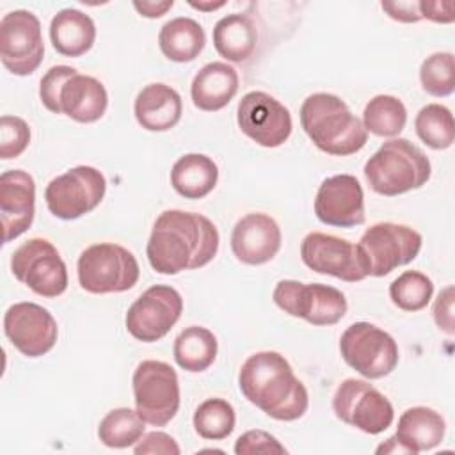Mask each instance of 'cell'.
Here are the masks:
<instances>
[{
  "label": "cell",
  "instance_id": "7",
  "mask_svg": "<svg viewBox=\"0 0 455 455\" xmlns=\"http://www.w3.org/2000/svg\"><path fill=\"white\" fill-rule=\"evenodd\" d=\"M421 243V235L411 226L377 222L363 233L357 249L366 274L384 277L396 267L411 263L419 254Z\"/></svg>",
  "mask_w": 455,
  "mask_h": 455
},
{
  "label": "cell",
  "instance_id": "4",
  "mask_svg": "<svg viewBox=\"0 0 455 455\" xmlns=\"http://www.w3.org/2000/svg\"><path fill=\"white\" fill-rule=\"evenodd\" d=\"M370 188L380 196L395 197L421 188L432 174L428 156L407 139L384 142L364 164Z\"/></svg>",
  "mask_w": 455,
  "mask_h": 455
},
{
  "label": "cell",
  "instance_id": "18",
  "mask_svg": "<svg viewBox=\"0 0 455 455\" xmlns=\"http://www.w3.org/2000/svg\"><path fill=\"white\" fill-rule=\"evenodd\" d=\"M315 215L322 224L354 228L364 222V194L359 180L352 174L325 178L315 197Z\"/></svg>",
  "mask_w": 455,
  "mask_h": 455
},
{
  "label": "cell",
  "instance_id": "19",
  "mask_svg": "<svg viewBox=\"0 0 455 455\" xmlns=\"http://www.w3.org/2000/svg\"><path fill=\"white\" fill-rule=\"evenodd\" d=\"M36 181L23 169H11L0 174V217L4 243L23 235L34 222Z\"/></svg>",
  "mask_w": 455,
  "mask_h": 455
},
{
  "label": "cell",
  "instance_id": "42",
  "mask_svg": "<svg viewBox=\"0 0 455 455\" xmlns=\"http://www.w3.org/2000/svg\"><path fill=\"white\" fill-rule=\"evenodd\" d=\"M421 18L435 23H451L455 20L453 2H419Z\"/></svg>",
  "mask_w": 455,
  "mask_h": 455
},
{
  "label": "cell",
  "instance_id": "30",
  "mask_svg": "<svg viewBox=\"0 0 455 455\" xmlns=\"http://www.w3.org/2000/svg\"><path fill=\"white\" fill-rule=\"evenodd\" d=\"M407 108L396 96L377 94L363 112V126L377 137H396L405 128Z\"/></svg>",
  "mask_w": 455,
  "mask_h": 455
},
{
  "label": "cell",
  "instance_id": "9",
  "mask_svg": "<svg viewBox=\"0 0 455 455\" xmlns=\"http://www.w3.org/2000/svg\"><path fill=\"white\" fill-rule=\"evenodd\" d=\"M339 352L350 368L370 380L389 375L400 359L395 338L370 322L348 325L339 338Z\"/></svg>",
  "mask_w": 455,
  "mask_h": 455
},
{
  "label": "cell",
  "instance_id": "31",
  "mask_svg": "<svg viewBox=\"0 0 455 455\" xmlns=\"http://www.w3.org/2000/svg\"><path fill=\"white\" fill-rule=\"evenodd\" d=\"M146 421L130 407H117L105 414L98 427L100 441L108 448H128L144 435Z\"/></svg>",
  "mask_w": 455,
  "mask_h": 455
},
{
  "label": "cell",
  "instance_id": "1",
  "mask_svg": "<svg viewBox=\"0 0 455 455\" xmlns=\"http://www.w3.org/2000/svg\"><path fill=\"white\" fill-rule=\"evenodd\" d=\"M215 224L196 212L165 210L151 229L146 256L151 268L164 275L196 270L208 265L219 251Z\"/></svg>",
  "mask_w": 455,
  "mask_h": 455
},
{
  "label": "cell",
  "instance_id": "37",
  "mask_svg": "<svg viewBox=\"0 0 455 455\" xmlns=\"http://www.w3.org/2000/svg\"><path fill=\"white\" fill-rule=\"evenodd\" d=\"M75 73H78L71 66H52L39 82V98L41 103L53 114H62L60 110V91L66 80H69Z\"/></svg>",
  "mask_w": 455,
  "mask_h": 455
},
{
  "label": "cell",
  "instance_id": "36",
  "mask_svg": "<svg viewBox=\"0 0 455 455\" xmlns=\"http://www.w3.org/2000/svg\"><path fill=\"white\" fill-rule=\"evenodd\" d=\"M30 142V126L18 116L0 117V158H18Z\"/></svg>",
  "mask_w": 455,
  "mask_h": 455
},
{
  "label": "cell",
  "instance_id": "27",
  "mask_svg": "<svg viewBox=\"0 0 455 455\" xmlns=\"http://www.w3.org/2000/svg\"><path fill=\"white\" fill-rule=\"evenodd\" d=\"M258 43V30L251 16L231 12L220 18L213 27V46L220 57L229 62L247 60Z\"/></svg>",
  "mask_w": 455,
  "mask_h": 455
},
{
  "label": "cell",
  "instance_id": "34",
  "mask_svg": "<svg viewBox=\"0 0 455 455\" xmlns=\"http://www.w3.org/2000/svg\"><path fill=\"white\" fill-rule=\"evenodd\" d=\"M432 295V279L418 270H405L389 284V299L402 311H421L427 307Z\"/></svg>",
  "mask_w": 455,
  "mask_h": 455
},
{
  "label": "cell",
  "instance_id": "8",
  "mask_svg": "<svg viewBox=\"0 0 455 455\" xmlns=\"http://www.w3.org/2000/svg\"><path fill=\"white\" fill-rule=\"evenodd\" d=\"M272 299L284 313L318 327L338 323L348 309L343 291L323 283L283 279L275 284Z\"/></svg>",
  "mask_w": 455,
  "mask_h": 455
},
{
  "label": "cell",
  "instance_id": "32",
  "mask_svg": "<svg viewBox=\"0 0 455 455\" xmlns=\"http://www.w3.org/2000/svg\"><path fill=\"white\" fill-rule=\"evenodd\" d=\"M414 128L423 144L432 149H448L455 140L453 114L441 103H428L419 108Z\"/></svg>",
  "mask_w": 455,
  "mask_h": 455
},
{
  "label": "cell",
  "instance_id": "6",
  "mask_svg": "<svg viewBox=\"0 0 455 455\" xmlns=\"http://www.w3.org/2000/svg\"><path fill=\"white\" fill-rule=\"evenodd\" d=\"M135 411L153 427H165L180 409V380L176 370L156 359L137 364L133 377Z\"/></svg>",
  "mask_w": 455,
  "mask_h": 455
},
{
  "label": "cell",
  "instance_id": "21",
  "mask_svg": "<svg viewBox=\"0 0 455 455\" xmlns=\"http://www.w3.org/2000/svg\"><path fill=\"white\" fill-rule=\"evenodd\" d=\"M133 114L144 130L167 132L174 128L181 119V96L167 84H149L139 91L133 103Z\"/></svg>",
  "mask_w": 455,
  "mask_h": 455
},
{
  "label": "cell",
  "instance_id": "26",
  "mask_svg": "<svg viewBox=\"0 0 455 455\" xmlns=\"http://www.w3.org/2000/svg\"><path fill=\"white\" fill-rule=\"evenodd\" d=\"M219 167L203 153L180 156L171 169V185L185 199H203L217 185Z\"/></svg>",
  "mask_w": 455,
  "mask_h": 455
},
{
  "label": "cell",
  "instance_id": "11",
  "mask_svg": "<svg viewBox=\"0 0 455 455\" xmlns=\"http://www.w3.org/2000/svg\"><path fill=\"white\" fill-rule=\"evenodd\" d=\"M11 272L20 283L46 299H55L68 288L66 263L46 238L23 242L11 256Z\"/></svg>",
  "mask_w": 455,
  "mask_h": 455
},
{
  "label": "cell",
  "instance_id": "14",
  "mask_svg": "<svg viewBox=\"0 0 455 455\" xmlns=\"http://www.w3.org/2000/svg\"><path fill=\"white\" fill-rule=\"evenodd\" d=\"M181 311L183 299L180 291L169 284H155L128 307L124 325L137 341L153 343L176 325Z\"/></svg>",
  "mask_w": 455,
  "mask_h": 455
},
{
  "label": "cell",
  "instance_id": "29",
  "mask_svg": "<svg viewBox=\"0 0 455 455\" xmlns=\"http://www.w3.org/2000/svg\"><path fill=\"white\" fill-rule=\"evenodd\" d=\"M217 338L215 334L201 325H190L183 329L172 345L174 361L180 368L190 373H201L208 370L217 357Z\"/></svg>",
  "mask_w": 455,
  "mask_h": 455
},
{
  "label": "cell",
  "instance_id": "20",
  "mask_svg": "<svg viewBox=\"0 0 455 455\" xmlns=\"http://www.w3.org/2000/svg\"><path fill=\"white\" fill-rule=\"evenodd\" d=\"M281 228L267 213H247L231 231V251L245 265H263L281 249Z\"/></svg>",
  "mask_w": 455,
  "mask_h": 455
},
{
  "label": "cell",
  "instance_id": "28",
  "mask_svg": "<svg viewBox=\"0 0 455 455\" xmlns=\"http://www.w3.org/2000/svg\"><path fill=\"white\" fill-rule=\"evenodd\" d=\"M206 44L204 28L192 18L169 20L158 32V46L172 62H192Z\"/></svg>",
  "mask_w": 455,
  "mask_h": 455
},
{
  "label": "cell",
  "instance_id": "38",
  "mask_svg": "<svg viewBox=\"0 0 455 455\" xmlns=\"http://www.w3.org/2000/svg\"><path fill=\"white\" fill-rule=\"evenodd\" d=\"M235 453L236 455H254V453H265V455H283L286 453V448L274 437L272 434L254 428L243 432L236 443H235Z\"/></svg>",
  "mask_w": 455,
  "mask_h": 455
},
{
  "label": "cell",
  "instance_id": "2",
  "mask_svg": "<svg viewBox=\"0 0 455 455\" xmlns=\"http://www.w3.org/2000/svg\"><path fill=\"white\" fill-rule=\"evenodd\" d=\"M242 395L277 421H295L309 407V395L284 355L261 350L249 355L238 371Z\"/></svg>",
  "mask_w": 455,
  "mask_h": 455
},
{
  "label": "cell",
  "instance_id": "39",
  "mask_svg": "<svg viewBox=\"0 0 455 455\" xmlns=\"http://www.w3.org/2000/svg\"><path fill=\"white\" fill-rule=\"evenodd\" d=\"M133 451L137 455H180L181 450L174 441V437H171L165 432L155 430L140 437Z\"/></svg>",
  "mask_w": 455,
  "mask_h": 455
},
{
  "label": "cell",
  "instance_id": "33",
  "mask_svg": "<svg viewBox=\"0 0 455 455\" xmlns=\"http://www.w3.org/2000/svg\"><path fill=\"white\" fill-rule=\"evenodd\" d=\"M194 430L208 441L226 439L236 423L233 405L224 398H206L201 402L192 418Z\"/></svg>",
  "mask_w": 455,
  "mask_h": 455
},
{
  "label": "cell",
  "instance_id": "13",
  "mask_svg": "<svg viewBox=\"0 0 455 455\" xmlns=\"http://www.w3.org/2000/svg\"><path fill=\"white\" fill-rule=\"evenodd\" d=\"M44 44L41 21L25 9H16L0 20V59L4 68L16 75H32L43 62Z\"/></svg>",
  "mask_w": 455,
  "mask_h": 455
},
{
  "label": "cell",
  "instance_id": "5",
  "mask_svg": "<svg viewBox=\"0 0 455 455\" xmlns=\"http://www.w3.org/2000/svg\"><path fill=\"white\" fill-rule=\"evenodd\" d=\"M76 275L80 288L89 293H123L137 284L140 268L132 251L119 243L101 242L82 251Z\"/></svg>",
  "mask_w": 455,
  "mask_h": 455
},
{
  "label": "cell",
  "instance_id": "22",
  "mask_svg": "<svg viewBox=\"0 0 455 455\" xmlns=\"http://www.w3.org/2000/svg\"><path fill=\"white\" fill-rule=\"evenodd\" d=\"M238 92V73L228 62H208L194 76L190 85V98L196 108L204 112H217Z\"/></svg>",
  "mask_w": 455,
  "mask_h": 455
},
{
  "label": "cell",
  "instance_id": "17",
  "mask_svg": "<svg viewBox=\"0 0 455 455\" xmlns=\"http://www.w3.org/2000/svg\"><path fill=\"white\" fill-rule=\"evenodd\" d=\"M4 332L18 352L34 359L55 347L59 327L46 307L36 302H16L4 315Z\"/></svg>",
  "mask_w": 455,
  "mask_h": 455
},
{
  "label": "cell",
  "instance_id": "40",
  "mask_svg": "<svg viewBox=\"0 0 455 455\" xmlns=\"http://www.w3.org/2000/svg\"><path fill=\"white\" fill-rule=\"evenodd\" d=\"M434 320L441 331L453 334V286H446L439 291L434 304Z\"/></svg>",
  "mask_w": 455,
  "mask_h": 455
},
{
  "label": "cell",
  "instance_id": "24",
  "mask_svg": "<svg viewBox=\"0 0 455 455\" xmlns=\"http://www.w3.org/2000/svg\"><path fill=\"white\" fill-rule=\"evenodd\" d=\"M444 432L446 423L437 411L425 405H416L402 412L395 437L403 446L405 453L416 455L439 446Z\"/></svg>",
  "mask_w": 455,
  "mask_h": 455
},
{
  "label": "cell",
  "instance_id": "44",
  "mask_svg": "<svg viewBox=\"0 0 455 455\" xmlns=\"http://www.w3.org/2000/svg\"><path fill=\"white\" fill-rule=\"evenodd\" d=\"M190 7L197 9V11H203V12H210V11H215V9H220L226 5V2H188Z\"/></svg>",
  "mask_w": 455,
  "mask_h": 455
},
{
  "label": "cell",
  "instance_id": "16",
  "mask_svg": "<svg viewBox=\"0 0 455 455\" xmlns=\"http://www.w3.org/2000/svg\"><path fill=\"white\" fill-rule=\"evenodd\" d=\"M300 258L313 272L347 283H357L368 277L357 243L334 235L320 231L307 233L300 243Z\"/></svg>",
  "mask_w": 455,
  "mask_h": 455
},
{
  "label": "cell",
  "instance_id": "10",
  "mask_svg": "<svg viewBox=\"0 0 455 455\" xmlns=\"http://www.w3.org/2000/svg\"><path fill=\"white\" fill-rule=\"evenodd\" d=\"M107 180L91 165H76L53 178L44 190L48 212L60 220H75L92 212L105 197Z\"/></svg>",
  "mask_w": 455,
  "mask_h": 455
},
{
  "label": "cell",
  "instance_id": "3",
  "mask_svg": "<svg viewBox=\"0 0 455 455\" xmlns=\"http://www.w3.org/2000/svg\"><path fill=\"white\" fill-rule=\"evenodd\" d=\"M300 124L309 140L323 153L348 156L368 142L363 121L336 94L315 92L300 107Z\"/></svg>",
  "mask_w": 455,
  "mask_h": 455
},
{
  "label": "cell",
  "instance_id": "25",
  "mask_svg": "<svg viewBox=\"0 0 455 455\" xmlns=\"http://www.w3.org/2000/svg\"><path fill=\"white\" fill-rule=\"evenodd\" d=\"M50 41L57 53L64 57H80L92 48L96 41V25L89 14L78 9H62L50 21Z\"/></svg>",
  "mask_w": 455,
  "mask_h": 455
},
{
  "label": "cell",
  "instance_id": "35",
  "mask_svg": "<svg viewBox=\"0 0 455 455\" xmlns=\"http://www.w3.org/2000/svg\"><path fill=\"white\" fill-rule=\"evenodd\" d=\"M419 82L427 94L450 96L455 91V57L451 52H435L421 62Z\"/></svg>",
  "mask_w": 455,
  "mask_h": 455
},
{
  "label": "cell",
  "instance_id": "43",
  "mask_svg": "<svg viewBox=\"0 0 455 455\" xmlns=\"http://www.w3.org/2000/svg\"><path fill=\"white\" fill-rule=\"evenodd\" d=\"M172 5H174V2L172 0H142V2H139V0H135L133 2V7H135V11L140 14V16H144V18H160V16H164L169 9H172Z\"/></svg>",
  "mask_w": 455,
  "mask_h": 455
},
{
  "label": "cell",
  "instance_id": "23",
  "mask_svg": "<svg viewBox=\"0 0 455 455\" xmlns=\"http://www.w3.org/2000/svg\"><path fill=\"white\" fill-rule=\"evenodd\" d=\"M108 107L105 85L89 75L75 73L60 91V110L76 123H96Z\"/></svg>",
  "mask_w": 455,
  "mask_h": 455
},
{
  "label": "cell",
  "instance_id": "12",
  "mask_svg": "<svg viewBox=\"0 0 455 455\" xmlns=\"http://www.w3.org/2000/svg\"><path fill=\"white\" fill-rule=\"evenodd\" d=\"M332 411L338 419L370 435L387 430L395 419V409L387 396L361 379H345L336 387Z\"/></svg>",
  "mask_w": 455,
  "mask_h": 455
},
{
  "label": "cell",
  "instance_id": "41",
  "mask_svg": "<svg viewBox=\"0 0 455 455\" xmlns=\"http://www.w3.org/2000/svg\"><path fill=\"white\" fill-rule=\"evenodd\" d=\"M380 7L391 20L400 23H418L423 20L419 12V2H380Z\"/></svg>",
  "mask_w": 455,
  "mask_h": 455
},
{
  "label": "cell",
  "instance_id": "15",
  "mask_svg": "<svg viewBox=\"0 0 455 455\" xmlns=\"http://www.w3.org/2000/svg\"><path fill=\"white\" fill-rule=\"evenodd\" d=\"M236 123L243 135L263 148L283 146L293 130L290 110L263 91H251L242 96L236 107Z\"/></svg>",
  "mask_w": 455,
  "mask_h": 455
}]
</instances>
